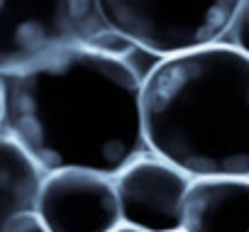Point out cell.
I'll list each match as a JSON object with an SVG mask.
<instances>
[{"mask_svg": "<svg viewBox=\"0 0 249 232\" xmlns=\"http://www.w3.org/2000/svg\"><path fill=\"white\" fill-rule=\"evenodd\" d=\"M105 37L64 47L0 76V130L44 174L90 169L115 176L149 152L142 125L144 73L124 56L130 42L103 44Z\"/></svg>", "mask_w": 249, "mask_h": 232, "instance_id": "1", "label": "cell"}, {"mask_svg": "<svg viewBox=\"0 0 249 232\" xmlns=\"http://www.w3.org/2000/svg\"><path fill=\"white\" fill-rule=\"evenodd\" d=\"M152 154L191 178L249 176V56L213 42L159 59L142 78Z\"/></svg>", "mask_w": 249, "mask_h": 232, "instance_id": "2", "label": "cell"}, {"mask_svg": "<svg viewBox=\"0 0 249 232\" xmlns=\"http://www.w3.org/2000/svg\"><path fill=\"white\" fill-rule=\"evenodd\" d=\"M110 32L157 59L220 42L239 0H95Z\"/></svg>", "mask_w": 249, "mask_h": 232, "instance_id": "3", "label": "cell"}, {"mask_svg": "<svg viewBox=\"0 0 249 232\" xmlns=\"http://www.w3.org/2000/svg\"><path fill=\"white\" fill-rule=\"evenodd\" d=\"M105 35L95 0H0V76Z\"/></svg>", "mask_w": 249, "mask_h": 232, "instance_id": "4", "label": "cell"}, {"mask_svg": "<svg viewBox=\"0 0 249 232\" xmlns=\"http://www.w3.org/2000/svg\"><path fill=\"white\" fill-rule=\"evenodd\" d=\"M120 222L144 232H178L191 176L147 152L112 176Z\"/></svg>", "mask_w": 249, "mask_h": 232, "instance_id": "5", "label": "cell"}, {"mask_svg": "<svg viewBox=\"0 0 249 232\" xmlns=\"http://www.w3.org/2000/svg\"><path fill=\"white\" fill-rule=\"evenodd\" d=\"M35 213L49 232H110L120 225L112 176L90 169L47 171Z\"/></svg>", "mask_w": 249, "mask_h": 232, "instance_id": "6", "label": "cell"}, {"mask_svg": "<svg viewBox=\"0 0 249 232\" xmlns=\"http://www.w3.org/2000/svg\"><path fill=\"white\" fill-rule=\"evenodd\" d=\"M181 232H249V176L191 178Z\"/></svg>", "mask_w": 249, "mask_h": 232, "instance_id": "7", "label": "cell"}, {"mask_svg": "<svg viewBox=\"0 0 249 232\" xmlns=\"http://www.w3.org/2000/svg\"><path fill=\"white\" fill-rule=\"evenodd\" d=\"M44 171L32 157L0 130V232L18 213L35 210Z\"/></svg>", "mask_w": 249, "mask_h": 232, "instance_id": "8", "label": "cell"}, {"mask_svg": "<svg viewBox=\"0 0 249 232\" xmlns=\"http://www.w3.org/2000/svg\"><path fill=\"white\" fill-rule=\"evenodd\" d=\"M220 42H225V44H230L249 56V0H239L237 13H234V18H232V22Z\"/></svg>", "mask_w": 249, "mask_h": 232, "instance_id": "9", "label": "cell"}, {"mask_svg": "<svg viewBox=\"0 0 249 232\" xmlns=\"http://www.w3.org/2000/svg\"><path fill=\"white\" fill-rule=\"evenodd\" d=\"M3 232H49V227L42 222V217L35 210H27V213H18L15 217H10Z\"/></svg>", "mask_w": 249, "mask_h": 232, "instance_id": "10", "label": "cell"}, {"mask_svg": "<svg viewBox=\"0 0 249 232\" xmlns=\"http://www.w3.org/2000/svg\"><path fill=\"white\" fill-rule=\"evenodd\" d=\"M110 232H144V230H137V227H132V225H124V222H120V225H115Z\"/></svg>", "mask_w": 249, "mask_h": 232, "instance_id": "11", "label": "cell"}, {"mask_svg": "<svg viewBox=\"0 0 249 232\" xmlns=\"http://www.w3.org/2000/svg\"><path fill=\"white\" fill-rule=\"evenodd\" d=\"M0 125H3V86H0Z\"/></svg>", "mask_w": 249, "mask_h": 232, "instance_id": "12", "label": "cell"}, {"mask_svg": "<svg viewBox=\"0 0 249 232\" xmlns=\"http://www.w3.org/2000/svg\"><path fill=\"white\" fill-rule=\"evenodd\" d=\"M178 232H181V230H178Z\"/></svg>", "mask_w": 249, "mask_h": 232, "instance_id": "13", "label": "cell"}]
</instances>
